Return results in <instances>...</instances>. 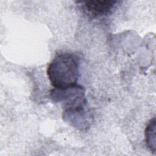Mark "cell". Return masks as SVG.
Masks as SVG:
<instances>
[{"label": "cell", "instance_id": "7a4b0ae2", "mask_svg": "<svg viewBox=\"0 0 156 156\" xmlns=\"http://www.w3.org/2000/svg\"><path fill=\"white\" fill-rule=\"evenodd\" d=\"M50 97L54 102L62 104L64 109L87 103L84 87L77 83L63 89L54 88L51 90Z\"/></svg>", "mask_w": 156, "mask_h": 156}, {"label": "cell", "instance_id": "5b68a950", "mask_svg": "<svg viewBox=\"0 0 156 156\" xmlns=\"http://www.w3.org/2000/svg\"><path fill=\"white\" fill-rule=\"evenodd\" d=\"M155 118L150 120L145 129V141L149 149L155 152Z\"/></svg>", "mask_w": 156, "mask_h": 156}, {"label": "cell", "instance_id": "6da1fadb", "mask_svg": "<svg viewBox=\"0 0 156 156\" xmlns=\"http://www.w3.org/2000/svg\"><path fill=\"white\" fill-rule=\"evenodd\" d=\"M80 58L76 54L63 52L57 54L49 64L47 74L54 88L63 89L77 84Z\"/></svg>", "mask_w": 156, "mask_h": 156}, {"label": "cell", "instance_id": "277c9868", "mask_svg": "<svg viewBox=\"0 0 156 156\" xmlns=\"http://www.w3.org/2000/svg\"><path fill=\"white\" fill-rule=\"evenodd\" d=\"M83 11L92 18L106 16L116 6L118 1L114 0H90L77 2Z\"/></svg>", "mask_w": 156, "mask_h": 156}, {"label": "cell", "instance_id": "3957f363", "mask_svg": "<svg viewBox=\"0 0 156 156\" xmlns=\"http://www.w3.org/2000/svg\"><path fill=\"white\" fill-rule=\"evenodd\" d=\"M92 113L87 103L69 108L64 109L63 119L72 126L79 129L85 130L92 122Z\"/></svg>", "mask_w": 156, "mask_h": 156}]
</instances>
